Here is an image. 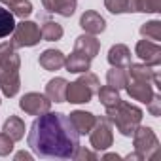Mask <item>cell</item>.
<instances>
[{"label":"cell","instance_id":"6da1fadb","mask_svg":"<svg viewBox=\"0 0 161 161\" xmlns=\"http://www.w3.org/2000/svg\"><path fill=\"white\" fill-rule=\"evenodd\" d=\"M27 142L38 157L74 159V153L80 148V135L72 127L68 116L46 112L32 121Z\"/></svg>","mask_w":161,"mask_h":161},{"label":"cell","instance_id":"7a4b0ae2","mask_svg":"<svg viewBox=\"0 0 161 161\" xmlns=\"http://www.w3.org/2000/svg\"><path fill=\"white\" fill-rule=\"evenodd\" d=\"M142 110L127 101H118L114 106L106 108V118L110 119L112 125H116V129L123 135V136H131L135 133V129L140 125L142 121Z\"/></svg>","mask_w":161,"mask_h":161},{"label":"cell","instance_id":"3957f363","mask_svg":"<svg viewBox=\"0 0 161 161\" xmlns=\"http://www.w3.org/2000/svg\"><path fill=\"white\" fill-rule=\"evenodd\" d=\"M101 84H99V78L93 72H82L76 82L66 86V101L72 104H86L91 101V97L99 91Z\"/></svg>","mask_w":161,"mask_h":161},{"label":"cell","instance_id":"277c9868","mask_svg":"<svg viewBox=\"0 0 161 161\" xmlns=\"http://www.w3.org/2000/svg\"><path fill=\"white\" fill-rule=\"evenodd\" d=\"M133 136V146L135 150L144 157V159H152L159 148V140L153 133L152 127H146V125H138L135 129V133L131 135Z\"/></svg>","mask_w":161,"mask_h":161},{"label":"cell","instance_id":"5b68a950","mask_svg":"<svg viewBox=\"0 0 161 161\" xmlns=\"http://www.w3.org/2000/svg\"><path fill=\"white\" fill-rule=\"evenodd\" d=\"M42 38V32H40V27L34 23V21H21V23H15V29L12 32V44L14 47H32L40 42Z\"/></svg>","mask_w":161,"mask_h":161},{"label":"cell","instance_id":"8992f818","mask_svg":"<svg viewBox=\"0 0 161 161\" xmlns=\"http://www.w3.org/2000/svg\"><path fill=\"white\" fill-rule=\"evenodd\" d=\"M89 140H91L93 150H97V152H104V150H108V148L114 144L112 123H110V119H108L106 116L97 118L93 129L89 131Z\"/></svg>","mask_w":161,"mask_h":161},{"label":"cell","instance_id":"52a82bcc","mask_svg":"<svg viewBox=\"0 0 161 161\" xmlns=\"http://www.w3.org/2000/svg\"><path fill=\"white\" fill-rule=\"evenodd\" d=\"M19 106L29 116H40V114L49 112L51 101L42 93H25L21 97V101H19Z\"/></svg>","mask_w":161,"mask_h":161},{"label":"cell","instance_id":"ba28073f","mask_svg":"<svg viewBox=\"0 0 161 161\" xmlns=\"http://www.w3.org/2000/svg\"><path fill=\"white\" fill-rule=\"evenodd\" d=\"M135 53L144 61V64L148 66H159L161 64V47L157 46V42L152 40H140L135 46Z\"/></svg>","mask_w":161,"mask_h":161},{"label":"cell","instance_id":"9c48e42d","mask_svg":"<svg viewBox=\"0 0 161 161\" xmlns=\"http://www.w3.org/2000/svg\"><path fill=\"white\" fill-rule=\"evenodd\" d=\"M0 89H2L4 97H15L21 89V78L17 68H8L0 70Z\"/></svg>","mask_w":161,"mask_h":161},{"label":"cell","instance_id":"30bf717a","mask_svg":"<svg viewBox=\"0 0 161 161\" xmlns=\"http://www.w3.org/2000/svg\"><path fill=\"white\" fill-rule=\"evenodd\" d=\"M68 119L78 135H89V131L93 129V125L97 121V116L91 112H86V110H74V112H70Z\"/></svg>","mask_w":161,"mask_h":161},{"label":"cell","instance_id":"8fae6325","mask_svg":"<svg viewBox=\"0 0 161 161\" xmlns=\"http://www.w3.org/2000/svg\"><path fill=\"white\" fill-rule=\"evenodd\" d=\"M80 27H82L87 34H101L104 29H106V21L101 14L93 12V10H87L82 14V17H80Z\"/></svg>","mask_w":161,"mask_h":161},{"label":"cell","instance_id":"7c38bea8","mask_svg":"<svg viewBox=\"0 0 161 161\" xmlns=\"http://www.w3.org/2000/svg\"><path fill=\"white\" fill-rule=\"evenodd\" d=\"M125 89H127V93H129V97L131 99H135V101H140V103H148L152 97H153V86L150 84V82H138V80H129L127 82V86H125Z\"/></svg>","mask_w":161,"mask_h":161},{"label":"cell","instance_id":"4fadbf2b","mask_svg":"<svg viewBox=\"0 0 161 161\" xmlns=\"http://www.w3.org/2000/svg\"><path fill=\"white\" fill-rule=\"evenodd\" d=\"M91 57H87L86 53H80V51H72L68 57H64V66L68 72H74V74H82V72H87L91 68Z\"/></svg>","mask_w":161,"mask_h":161},{"label":"cell","instance_id":"5bb4252c","mask_svg":"<svg viewBox=\"0 0 161 161\" xmlns=\"http://www.w3.org/2000/svg\"><path fill=\"white\" fill-rule=\"evenodd\" d=\"M74 49L76 51H80V53H86L87 57H91V59H95L97 55H99V51H101V42L93 36V34H82V36H78L76 40H74Z\"/></svg>","mask_w":161,"mask_h":161},{"label":"cell","instance_id":"9a60e30c","mask_svg":"<svg viewBox=\"0 0 161 161\" xmlns=\"http://www.w3.org/2000/svg\"><path fill=\"white\" fill-rule=\"evenodd\" d=\"M8 68H21V59L15 53V47L12 42L0 44V70H8Z\"/></svg>","mask_w":161,"mask_h":161},{"label":"cell","instance_id":"2e32d148","mask_svg":"<svg viewBox=\"0 0 161 161\" xmlns=\"http://www.w3.org/2000/svg\"><path fill=\"white\" fill-rule=\"evenodd\" d=\"M42 6L49 14H57V15H63V17H70V15H74L78 2H76V0H42Z\"/></svg>","mask_w":161,"mask_h":161},{"label":"cell","instance_id":"e0dca14e","mask_svg":"<svg viewBox=\"0 0 161 161\" xmlns=\"http://www.w3.org/2000/svg\"><path fill=\"white\" fill-rule=\"evenodd\" d=\"M66 86L68 82L64 78H53L46 86V97L51 103H64L66 101Z\"/></svg>","mask_w":161,"mask_h":161},{"label":"cell","instance_id":"ac0fdd59","mask_svg":"<svg viewBox=\"0 0 161 161\" xmlns=\"http://www.w3.org/2000/svg\"><path fill=\"white\" fill-rule=\"evenodd\" d=\"M108 63L112 66H119V68H127L131 64V49L125 44H116L110 47L108 51Z\"/></svg>","mask_w":161,"mask_h":161},{"label":"cell","instance_id":"d6986e66","mask_svg":"<svg viewBox=\"0 0 161 161\" xmlns=\"http://www.w3.org/2000/svg\"><path fill=\"white\" fill-rule=\"evenodd\" d=\"M64 57L66 55H63V51H59V49H46L40 55L38 63H40V66L44 70L53 72V70H59V68L64 66Z\"/></svg>","mask_w":161,"mask_h":161},{"label":"cell","instance_id":"ffe728a7","mask_svg":"<svg viewBox=\"0 0 161 161\" xmlns=\"http://www.w3.org/2000/svg\"><path fill=\"white\" fill-rule=\"evenodd\" d=\"M127 74L129 80H138V82H153V78L157 76V72L153 70V66H148L144 63H131L127 66Z\"/></svg>","mask_w":161,"mask_h":161},{"label":"cell","instance_id":"44dd1931","mask_svg":"<svg viewBox=\"0 0 161 161\" xmlns=\"http://www.w3.org/2000/svg\"><path fill=\"white\" fill-rule=\"evenodd\" d=\"M2 131H4L14 142H17V140H21V138L25 136V123H23L21 118H17V116H10V118L4 121Z\"/></svg>","mask_w":161,"mask_h":161},{"label":"cell","instance_id":"7402d4cb","mask_svg":"<svg viewBox=\"0 0 161 161\" xmlns=\"http://www.w3.org/2000/svg\"><path fill=\"white\" fill-rule=\"evenodd\" d=\"M129 82V74L125 68H119V66H112L108 72H106V84L116 87V89H125Z\"/></svg>","mask_w":161,"mask_h":161},{"label":"cell","instance_id":"603a6c76","mask_svg":"<svg viewBox=\"0 0 161 161\" xmlns=\"http://www.w3.org/2000/svg\"><path fill=\"white\" fill-rule=\"evenodd\" d=\"M4 6H8V10L17 15V17H29L32 14V4H31V0H0Z\"/></svg>","mask_w":161,"mask_h":161},{"label":"cell","instance_id":"cb8c5ba5","mask_svg":"<svg viewBox=\"0 0 161 161\" xmlns=\"http://www.w3.org/2000/svg\"><path fill=\"white\" fill-rule=\"evenodd\" d=\"M14 29H15V15L10 10L0 6V38L10 36Z\"/></svg>","mask_w":161,"mask_h":161},{"label":"cell","instance_id":"d4e9b609","mask_svg":"<svg viewBox=\"0 0 161 161\" xmlns=\"http://www.w3.org/2000/svg\"><path fill=\"white\" fill-rule=\"evenodd\" d=\"M40 32H42V38H44L46 42H57V40H61L63 34H64L63 27H61L59 23H55V21H46V23L42 25Z\"/></svg>","mask_w":161,"mask_h":161},{"label":"cell","instance_id":"484cf974","mask_svg":"<svg viewBox=\"0 0 161 161\" xmlns=\"http://www.w3.org/2000/svg\"><path fill=\"white\" fill-rule=\"evenodd\" d=\"M97 95H99V101H101V104L104 106V108H110V106H114L121 97H119V89H116V87H112V86H104V87H99V91H97Z\"/></svg>","mask_w":161,"mask_h":161},{"label":"cell","instance_id":"4316f807","mask_svg":"<svg viewBox=\"0 0 161 161\" xmlns=\"http://www.w3.org/2000/svg\"><path fill=\"white\" fill-rule=\"evenodd\" d=\"M140 34L152 42H159L161 40V21L159 19H153V21H148L140 27Z\"/></svg>","mask_w":161,"mask_h":161},{"label":"cell","instance_id":"83f0119b","mask_svg":"<svg viewBox=\"0 0 161 161\" xmlns=\"http://www.w3.org/2000/svg\"><path fill=\"white\" fill-rule=\"evenodd\" d=\"M104 6L110 14H131V12H135L133 0H104Z\"/></svg>","mask_w":161,"mask_h":161},{"label":"cell","instance_id":"f1b7e54d","mask_svg":"<svg viewBox=\"0 0 161 161\" xmlns=\"http://www.w3.org/2000/svg\"><path fill=\"white\" fill-rule=\"evenodd\" d=\"M135 12L142 14H159L161 12V0H133Z\"/></svg>","mask_w":161,"mask_h":161},{"label":"cell","instance_id":"f546056e","mask_svg":"<svg viewBox=\"0 0 161 161\" xmlns=\"http://www.w3.org/2000/svg\"><path fill=\"white\" fill-rule=\"evenodd\" d=\"M12 150H14V140L2 131V133H0V155H10L12 153Z\"/></svg>","mask_w":161,"mask_h":161},{"label":"cell","instance_id":"4dcf8cb0","mask_svg":"<svg viewBox=\"0 0 161 161\" xmlns=\"http://www.w3.org/2000/svg\"><path fill=\"white\" fill-rule=\"evenodd\" d=\"M148 104V112L152 114V116H161V95L159 93H153V97L146 103Z\"/></svg>","mask_w":161,"mask_h":161},{"label":"cell","instance_id":"1f68e13d","mask_svg":"<svg viewBox=\"0 0 161 161\" xmlns=\"http://www.w3.org/2000/svg\"><path fill=\"white\" fill-rule=\"evenodd\" d=\"M74 159H78V161L91 159V161H95V159H97V153H95V152H91V150H86V148L80 146V148L76 150V153H74Z\"/></svg>","mask_w":161,"mask_h":161},{"label":"cell","instance_id":"d6a6232c","mask_svg":"<svg viewBox=\"0 0 161 161\" xmlns=\"http://www.w3.org/2000/svg\"><path fill=\"white\" fill-rule=\"evenodd\" d=\"M15 159H17V161H21V159L31 161V159H32V155H31V153H27V152H19V153H15Z\"/></svg>","mask_w":161,"mask_h":161},{"label":"cell","instance_id":"836d02e7","mask_svg":"<svg viewBox=\"0 0 161 161\" xmlns=\"http://www.w3.org/2000/svg\"><path fill=\"white\" fill-rule=\"evenodd\" d=\"M125 159H144V157H142V155H140L138 152H135V153H129V155H127Z\"/></svg>","mask_w":161,"mask_h":161},{"label":"cell","instance_id":"e575fe53","mask_svg":"<svg viewBox=\"0 0 161 161\" xmlns=\"http://www.w3.org/2000/svg\"><path fill=\"white\" fill-rule=\"evenodd\" d=\"M104 159H119V155H118V153H106Z\"/></svg>","mask_w":161,"mask_h":161},{"label":"cell","instance_id":"d590c367","mask_svg":"<svg viewBox=\"0 0 161 161\" xmlns=\"http://www.w3.org/2000/svg\"><path fill=\"white\" fill-rule=\"evenodd\" d=\"M0 103H2V101H0Z\"/></svg>","mask_w":161,"mask_h":161}]
</instances>
